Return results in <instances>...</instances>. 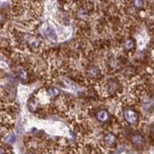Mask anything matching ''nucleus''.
<instances>
[{
	"instance_id": "1",
	"label": "nucleus",
	"mask_w": 154,
	"mask_h": 154,
	"mask_svg": "<svg viewBox=\"0 0 154 154\" xmlns=\"http://www.w3.org/2000/svg\"><path fill=\"white\" fill-rule=\"evenodd\" d=\"M11 34L13 42L15 43L17 48L22 51H28L29 52L38 53L42 51L44 42L41 37L34 34L22 31L18 29H12Z\"/></svg>"
},
{
	"instance_id": "2",
	"label": "nucleus",
	"mask_w": 154,
	"mask_h": 154,
	"mask_svg": "<svg viewBox=\"0 0 154 154\" xmlns=\"http://www.w3.org/2000/svg\"><path fill=\"white\" fill-rule=\"evenodd\" d=\"M13 70L15 75L21 80L23 83H29L32 78L34 69L31 63L23 59V57L16 56V59L13 63Z\"/></svg>"
},
{
	"instance_id": "3",
	"label": "nucleus",
	"mask_w": 154,
	"mask_h": 154,
	"mask_svg": "<svg viewBox=\"0 0 154 154\" xmlns=\"http://www.w3.org/2000/svg\"><path fill=\"white\" fill-rule=\"evenodd\" d=\"M124 117L126 121L131 125H136L139 119L138 113L132 110H127L124 111Z\"/></svg>"
},
{
	"instance_id": "4",
	"label": "nucleus",
	"mask_w": 154,
	"mask_h": 154,
	"mask_svg": "<svg viewBox=\"0 0 154 154\" xmlns=\"http://www.w3.org/2000/svg\"><path fill=\"white\" fill-rule=\"evenodd\" d=\"M103 142L107 146H109V148H113V146H116L117 144V137L116 134H113V133H108V134L104 136Z\"/></svg>"
},
{
	"instance_id": "5",
	"label": "nucleus",
	"mask_w": 154,
	"mask_h": 154,
	"mask_svg": "<svg viewBox=\"0 0 154 154\" xmlns=\"http://www.w3.org/2000/svg\"><path fill=\"white\" fill-rule=\"evenodd\" d=\"M97 118L100 122H106L109 119V113L106 110H99L97 113Z\"/></svg>"
},
{
	"instance_id": "6",
	"label": "nucleus",
	"mask_w": 154,
	"mask_h": 154,
	"mask_svg": "<svg viewBox=\"0 0 154 154\" xmlns=\"http://www.w3.org/2000/svg\"><path fill=\"white\" fill-rule=\"evenodd\" d=\"M132 141H133V143H134L135 145H137V146H141L145 142L144 141V138L141 135H135L134 137H133Z\"/></svg>"
},
{
	"instance_id": "7",
	"label": "nucleus",
	"mask_w": 154,
	"mask_h": 154,
	"mask_svg": "<svg viewBox=\"0 0 154 154\" xmlns=\"http://www.w3.org/2000/svg\"><path fill=\"white\" fill-rule=\"evenodd\" d=\"M133 47H134V41H133L132 39H129L125 42V49L126 50L131 51V49H133Z\"/></svg>"
},
{
	"instance_id": "8",
	"label": "nucleus",
	"mask_w": 154,
	"mask_h": 154,
	"mask_svg": "<svg viewBox=\"0 0 154 154\" xmlns=\"http://www.w3.org/2000/svg\"><path fill=\"white\" fill-rule=\"evenodd\" d=\"M0 154H12L11 149H9L8 146H2L0 144Z\"/></svg>"
},
{
	"instance_id": "9",
	"label": "nucleus",
	"mask_w": 154,
	"mask_h": 154,
	"mask_svg": "<svg viewBox=\"0 0 154 154\" xmlns=\"http://www.w3.org/2000/svg\"><path fill=\"white\" fill-rule=\"evenodd\" d=\"M152 132H153V134H154V128H153V129H152Z\"/></svg>"
}]
</instances>
